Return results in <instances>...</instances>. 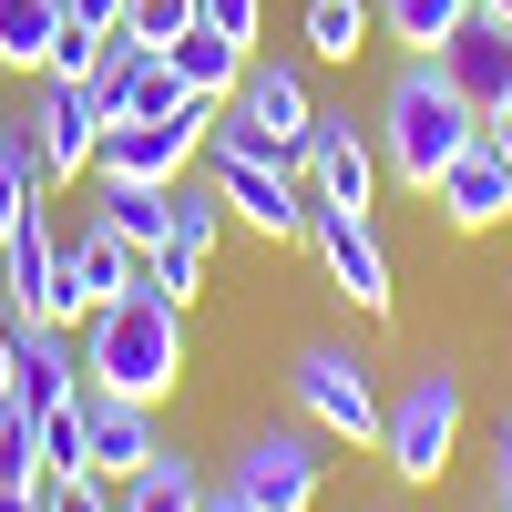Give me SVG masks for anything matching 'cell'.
Segmentation results:
<instances>
[{
    "label": "cell",
    "mask_w": 512,
    "mask_h": 512,
    "mask_svg": "<svg viewBox=\"0 0 512 512\" xmlns=\"http://www.w3.org/2000/svg\"><path fill=\"white\" fill-rule=\"evenodd\" d=\"M287 390H297V410H308L328 441H349V451L379 441V410H390V400L369 390V359L359 349H308V359L287 369Z\"/></svg>",
    "instance_id": "obj_7"
},
{
    "label": "cell",
    "mask_w": 512,
    "mask_h": 512,
    "mask_svg": "<svg viewBox=\"0 0 512 512\" xmlns=\"http://www.w3.org/2000/svg\"><path fill=\"white\" fill-rule=\"evenodd\" d=\"M431 205H441V216H451L461 236H482V226H502V216H512V164H502L492 144H472V154H461L451 175L431 185Z\"/></svg>",
    "instance_id": "obj_16"
},
{
    "label": "cell",
    "mask_w": 512,
    "mask_h": 512,
    "mask_svg": "<svg viewBox=\"0 0 512 512\" xmlns=\"http://www.w3.org/2000/svg\"><path fill=\"white\" fill-rule=\"evenodd\" d=\"M369 21H379V0H308V52L318 62H359Z\"/></svg>",
    "instance_id": "obj_22"
},
{
    "label": "cell",
    "mask_w": 512,
    "mask_h": 512,
    "mask_svg": "<svg viewBox=\"0 0 512 512\" xmlns=\"http://www.w3.org/2000/svg\"><path fill=\"white\" fill-rule=\"evenodd\" d=\"M93 226H103V236H123L134 256H154L164 236H175V185H123V175H103Z\"/></svg>",
    "instance_id": "obj_19"
},
{
    "label": "cell",
    "mask_w": 512,
    "mask_h": 512,
    "mask_svg": "<svg viewBox=\"0 0 512 512\" xmlns=\"http://www.w3.org/2000/svg\"><path fill=\"white\" fill-rule=\"evenodd\" d=\"M195 21H205V31H226V41H246V52H256V31H267V0H195Z\"/></svg>",
    "instance_id": "obj_30"
},
{
    "label": "cell",
    "mask_w": 512,
    "mask_h": 512,
    "mask_svg": "<svg viewBox=\"0 0 512 512\" xmlns=\"http://www.w3.org/2000/svg\"><path fill=\"white\" fill-rule=\"evenodd\" d=\"M103 52H113L103 31H82V21H62V41H52V82H93V72H103Z\"/></svg>",
    "instance_id": "obj_28"
},
{
    "label": "cell",
    "mask_w": 512,
    "mask_h": 512,
    "mask_svg": "<svg viewBox=\"0 0 512 512\" xmlns=\"http://www.w3.org/2000/svg\"><path fill=\"white\" fill-rule=\"evenodd\" d=\"M93 103H103V123H144V113H175L185 93H175V72H164V52H144V41H113L103 72H93Z\"/></svg>",
    "instance_id": "obj_14"
},
{
    "label": "cell",
    "mask_w": 512,
    "mask_h": 512,
    "mask_svg": "<svg viewBox=\"0 0 512 512\" xmlns=\"http://www.w3.org/2000/svg\"><path fill=\"white\" fill-rule=\"evenodd\" d=\"M482 0H379V31L390 41H410V52H441V41L472 21Z\"/></svg>",
    "instance_id": "obj_21"
},
{
    "label": "cell",
    "mask_w": 512,
    "mask_h": 512,
    "mask_svg": "<svg viewBox=\"0 0 512 512\" xmlns=\"http://www.w3.org/2000/svg\"><path fill=\"white\" fill-rule=\"evenodd\" d=\"M62 41V0H0V62L11 72H52Z\"/></svg>",
    "instance_id": "obj_20"
},
{
    "label": "cell",
    "mask_w": 512,
    "mask_h": 512,
    "mask_svg": "<svg viewBox=\"0 0 512 512\" xmlns=\"http://www.w3.org/2000/svg\"><path fill=\"white\" fill-rule=\"evenodd\" d=\"M369 134H379V164H390L410 195H431L451 164L482 144V113L461 103V82H451L431 52H420V62L390 82V103H379V123H369Z\"/></svg>",
    "instance_id": "obj_2"
},
{
    "label": "cell",
    "mask_w": 512,
    "mask_h": 512,
    "mask_svg": "<svg viewBox=\"0 0 512 512\" xmlns=\"http://www.w3.org/2000/svg\"><path fill=\"white\" fill-rule=\"evenodd\" d=\"M144 287H154V297H175V308H195V287H205V246L164 236V246L144 256Z\"/></svg>",
    "instance_id": "obj_26"
},
{
    "label": "cell",
    "mask_w": 512,
    "mask_h": 512,
    "mask_svg": "<svg viewBox=\"0 0 512 512\" xmlns=\"http://www.w3.org/2000/svg\"><path fill=\"white\" fill-rule=\"evenodd\" d=\"M492 512H502V502H492Z\"/></svg>",
    "instance_id": "obj_40"
},
{
    "label": "cell",
    "mask_w": 512,
    "mask_h": 512,
    "mask_svg": "<svg viewBox=\"0 0 512 512\" xmlns=\"http://www.w3.org/2000/svg\"><path fill=\"white\" fill-rule=\"evenodd\" d=\"M482 144H492V154L512 164V103H492V113H482Z\"/></svg>",
    "instance_id": "obj_34"
},
{
    "label": "cell",
    "mask_w": 512,
    "mask_h": 512,
    "mask_svg": "<svg viewBox=\"0 0 512 512\" xmlns=\"http://www.w3.org/2000/svg\"><path fill=\"white\" fill-rule=\"evenodd\" d=\"M0 410H11V328H0Z\"/></svg>",
    "instance_id": "obj_37"
},
{
    "label": "cell",
    "mask_w": 512,
    "mask_h": 512,
    "mask_svg": "<svg viewBox=\"0 0 512 512\" xmlns=\"http://www.w3.org/2000/svg\"><path fill=\"white\" fill-rule=\"evenodd\" d=\"M216 226H226V195L216 185H175V236L185 246H216Z\"/></svg>",
    "instance_id": "obj_29"
},
{
    "label": "cell",
    "mask_w": 512,
    "mask_h": 512,
    "mask_svg": "<svg viewBox=\"0 0 512 512\" xmlns=\"http://www.w3.org/2000/svg\"><path fill=\"white\" fill-rule=\"evenodd\" d=\"M41 461H52V472H93V400L41 410Z\"/></svg>",
    "instance_id": "obj_24"
},
{
    "label": "cell",
    "mask_w": 512,
    "mask_h": 512,
    "mask_svg": "<svg viewBox=\"0 0 512 512\" xmlns=\"http://www.w3.org/2000/svg\"><path fill=\"white\" fill-rule=\"evenodd\" d=\"M113 512H205V482H195V461H175V451H164L154 472H134V482H123V502H113Z\"/></svg>",
    "instance_id": "obj_23"
},
{
    "label": "cell",
    "mask_w": 512,
    "mask_h": 512,
    "mask_svg": "<svg viewBox=\"0 0 512 512\" xmlns=\"http://www.w3.org/2000/svg\"><path fill=\"white\" fill-rule=\"evenodd\" d=\"M308 246H318V267H328V287L349 297V308L390 318L400 277H390V246H379V226H369V216H349V205H308Z\"/></svg>",
    "instance_id": "obj_8"
},
{
    "label": "cell",
    "mask_w": 512,
    "mask_h": 512,
    "mask_svg": "<svg viewBox=\"0 0 512 512\" xmlns=\"http://www.w3.org/2000/svg\"><path fill=\"white\" fill-rule=\"evenodd\" d=\"M52 267H62V246H52V216H31L11 226V246H0V297H11V318H41V297H52Z\"/></svg>",
    "instance_id": "obj_18"
},
{
    "label": "cell",
    "mask_w": 512,
    "mask_h": 512,
    "mask_svg": "<svg viewBox=\"0 0 512 512\" xmlns=\"http://www.w3.org/2000/svg\"><path fill=\"white\" fill-rule=\"evenodd\" d=\"M123 11H134V0H62V21H82V31H103V41L123 31Z\"/></svg>",
    "instance_id": "obj_32"
},
{
    "label": "cell",
    "mask_w": 512,
    "mask_h": 512,
    "mask_svg": "<svg viewBox=\"0 0 512 512\" xmlns=\"http://www.w3.org/2000/svg\"><path fill=\"white\" fill-rule=\"evenodd\" d=\"M482 11H492V21H512V0H482Z\"/></svg>",
    "instance_id": "obj_38"
},
{
    "label": "cell",
    "mask_w": 512,
    "mask_h": 512,
    "mask_svg": "<svg viewBox=\"0 0 512 512\" xmlns=\"http://www.w3.org/2000/svg\"><path fill=\"white\" fill-rule=\"evenodd\" d=\"M185 31H195V0H134L113 41H144V52H164V41H185Z\"/></svg>",
    "instance_id": "obj_27"
},
{
    "label": "cell",
    "mask_w": 512,
    "mask_h": 512,
    "mask_svg": "<svg viewBox=\"0 0 512 512\" xmlns=\"http://www.w3.org/2000/svg\"><path fill=\"white\" fill-rule=\"evenodd\" d=\"M451 441H461V369H410L400 400L379 410V451H390L400 482H441L451 472Z\"/></svg>",
    "instance_id": "obj_3"
},
{
    "label": "cell",
    "mask_w": 512,
    "mask_h": 512,
    "mask_svg": "<svg viewBox=\"0 0 512 512\" xmlns=\"http://www.w3.org/2000/svg\"><path fill=\"white\" fill-rule=\"evenodd\" d=\"M11 328V410H62V400H82V349H72V328H52V318H0Z\"/></svg>",
    "instance_id": "obj_12"
},
{
    "label": "cell",
    "mask_w": 512,
    "mask_h": 512,
    "mask_svg": "<svg viewBox=\"0 0 512 512\" xmlns=\"http://www.w3.org/2000/svg\"><path fill=\"white\" fill-rule=\"evenodd\" d=\"M185 379V308L175 297H154V287H134V297H113V308H93L82 318V390L93 400H164Z\"/></svg>",
    "instance_id": "obj_1"
},
{
    "label": "cell",
    "mask_w": 512,
    "mask_h": 512,
    "mask_svg": "<svg viewBox=\"0 0 512 512\" xmlns=\"http://www.w3.org/2000/svg\"><path fill=\"white\" fill-rule=\"evenodd\" d=\"M308 123H318V103H308V82H297V62H246V82L216 113V144H256V154H287L297 164Z\"/></svg>",
    "instance_id": "obj_6"
},
{
    "label": "cell",
    "mask_w": 512,
    "mask_h": 512,
    "mask_svg": "<svg viewBox=\"0 0 512 512\" xmlns=\"http://www.w3.org/2000/svg\"><path fill=\"white\" fill-rule=\"evenodd\" d=\"M0 512H41V492H21V482H0Z\"/></svg>",
    "instance_id": "obj_35"
},
{
    "label": "cell",
    "mask_w": 512,
    "mask_h": 512,
    "mask_svg": "<svg viewBox=\"0 0 512 512\" xmlns=\"http://www.w3.org/2000/svg\"><path fill=\"white\" fill-rule=\"evenodd\" d=\"M82 400H93V390H82ZM154 461H164L154 410H144V400H93V482L123 492L134 472H154Z\"/></svg>",
    "instance_id": "obj_15"
},
{
    "label": "cell",
    "mask_w": 512,
    "mask_h": 512,
    "mask_svg": "<svg viewBox=\"0 0 512 512\" xmlns=\"http://www.w3.org/2000/svg\"><path fill=\"white\" fill-rule=\"evenodd\" d=\"M41 512H113V502H103L93 472H52V482H41Z\"/></svg>",
    "instance_id": "obj_31"
},
{
    "label": "cell",
    "mask_w": 512,
    "mask_h": 512,
    "mask_svg": "<svg viewBox=\"0 0 512 512\" xmlns=\"http://www.w3.org/2000/svg\"><path fill=\"white\" fill-rule=\"evenodd\" d=\"M246 62H256L246 41H226V31H205V21H195L185 41H164V72H175V93H195V103H226L236 82H246Z\"/></svg>",
    "instance_id": "obj_17"
},
{
    "label": "cell",
    "mask_w": 512,
    "mask_h": 512,
    "mask_svg": "<svg viewBox=\"0 0 512 512\" xmlns=\"http://www.w3.org/2000/svg\"><path fill=\"white\" fill-rule=\"evenodd\" d=\"M216 113L226 103H175V113H144V123H103V175H123V185H185L195 175V154H205V134H216Z\"/></svg>",
    "instance_id": "obj_4"
},
{
    "label": "cell",
    "mask_w": 512,
    "mask_h": 512,
    "mask_svg": "<svg viewBox=\"0 0 512 512\" xmlns=\"http://www.w3.org/2000/svg\"><path fill=\"white\" fill-rule=\"evenodd\" d=\"M451 82H461V103L472 113H492V103H512V21H492V11H472L441 52H431Z\"/></svg>",
    "instance_id": "obj_13"
},
{
    "label": "cell",
    "mask_w": 512,
    "mask_h": 512,
    "mask_svg": "<svg viewBox=\"0 0 512 512\" xmlns=\"http://www.w3.org/2000/svg\"><path fill=\"white\" fill-rule=\"evenodd\" d=\"M492 502L512 512V420H502V441H492Z\"/></svg>",
    "instance_id": "obj_33"
},
{
    "label": "cell",
    "mask_w": 512,
    "mask_h": 512,
    "mask_svg": "<svg viewBox=\"0 0 512 512\" xmlns=\"http://www.w3.org/2000/svg\"><path fill=\"white\" fill-rule=\"evenodd\" d=\"M0 72H11V62H0Z\"/></svg>",
    "instance_id": "obj_39"
},
{
    "label": "cell",
    "mask_w": 512,
    "mask_h": 512,
    "mask_svg": "<svg viewBox=\"0 0 512 512\" xmlns=\"http://www.w3.org/2000/svg\"><path fill=\"white\" fill-rule=\"evenodd\" d=\"M205 164H216V195H226V216H246L256 236H308V175H297L287 154H256V144H216L205 134Z\"/></svg>",
    "instance_id": "obj_5"
},
{
    "label": "cell",
    "mask_w": 512,
    "mask_h": 512,
    "mask_svg": "<svg viewBox=\"0 0 512 512\" xmlns=\"http://www.w3.org/2000/svg\"><path fill=\"white\" fill-rule=\"evenodd\" d=\"M205 512H256V502H246V492L226 482V492H205Z\"/></svg>",
    "instance_id": "obj_36"
},
{
    "label": "cell",
    "mask_w": 512,
    "mask_h": 512,
    "mask_svg": "<svg viewBox=\"0 0 512 512\" xmlns=\"http://www.w3.org/2000/svg\"><path fill=\"white\" fill-rule=\"evenodd\" d=\"M328 431H318V420H308V431H256L246 451H236V492L256 502V512H308L318 502V482H328V451H318Z\"/></svg>",
    "instance_id": "obj_9"
},
{
    "label": "cell",
    "mask_w": 512,
    "mask_h": 512,
    "mask_svg": "<svg viewBox=\"0 0 512 512\" xmlns=\"http://www.w3.org/2000/svg\"><path fill=\"white\" fill-rule=\"evenodd\" d=\"M297 175H308L318 205H349V216H369L390 164H379V134H359L349 113H318V123H308V144H297Z\"/></svg>",
    "instance_id": "obj_10"
},
{
    "label": "cell",
    "mask_w": 512,
    "mask_h": 512,
    "mask_svg": "<svg viewBox=\"0 0 512 512\" xmlns=\"http://www.w3.org/2000/svg\"><path fill=\"white\" fill-rule=\"evenodd\" d=\"M0 482H21V492L52 482V461H41V420H31V410H0Z\"/></svg>",
    "instance_id": "obj_25"
},
{
    "label": "cell",
    "mask_w": 512,
    "mask_h": 512,
    "mask_svg": "<svg viewBox=\"0 0 512 512\" xmlns=\"http://www.w3.org/2000/svg\"><path fill=\"white\" fill-rule=\"evenodd\" d=\"M31 144H41V175H52V185H82V175H93V154H103V103H93V82H52V72H41Z\"/></svg>",
    "instance_id": "obj_11"
}]
</instances>
